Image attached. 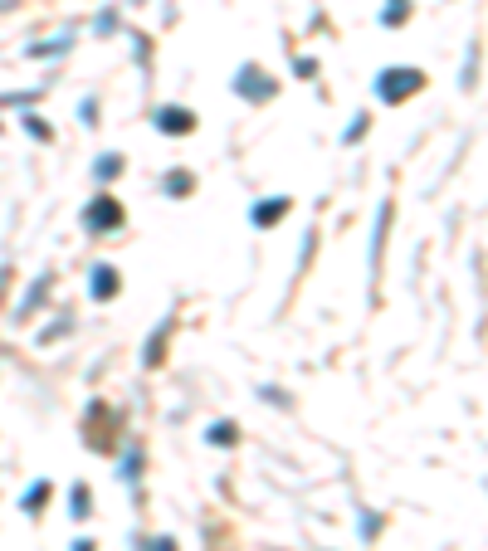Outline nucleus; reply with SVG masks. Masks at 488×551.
<instances>
[{"instance_id": "1", "label": "nucleus", "mask_w": 488, "mask_h": 551, "mask_svg": "<svg viewBox=\"0 0 488 551\" xmlns=\"http://www.w3.org/2000/svg\"><path fill=\"white\" fill-rule=\"evenodd\" d=\"M420 88H425V74L420 69H386L381 78H376V93H381L386 102H401V98H410Z\"/></svg>"}, {"instance_id": "2", "label": "nucleus", "mask_w": 488, "mask_h": 551, "mask_svg": "<svg viewBox=\"0 0 488 551\" xmlns=\"http://www.w3.org/2000/svg\"><path fill=\"white\" fill-rule=\"evenodd\" d=\"M235 93H244L249 102H264L268 93H274V83H268L254 64H244V69H240V78H235Z\"/></svg>"}, {"instance_id": "3", "label": "nucleus", "mask_w": 488, "mask_h": 551, "mask_svg": "<svg viewBox=\"0 0 488 551\" xmlns=\"http://www.w3.org/2000/svg\"><path fill=\"white\" fill-rule=\"evenodd\" d=\"M161 132H171V137H186V132H195V118L186 113V107H156V118H151Z\"/></svg>"}, {"instance_id": "4", "label": "nucleus", "mask_w": 488, "mask_h": 551, "mask_svg": "<svg viewBox=\"0 0 488 551\" xmlns=\"http://www.w3.org/2000/svg\"><path fill=\"white\" fill-rule=\"evenodd\" d=\"M83 219H88V230L98 235V230H113V225H123V210L103 195V200H93V205H88V215H83Z\"/></svg>"}, {"instance_id": "5", "label": "nucleus", "mask_w": 488, "mask_h": 551, "mask_svg": "<svg viewBox=\"0 0 488 551\" xmlns=\"http://www.w3.org/2000/svg\"><path fill=\"white\" fill-rule=\"evenodd\" d=\"M113 293H118V268L98 263V268H93V298L103 303V298H113Z\"/></svg>"}, {"instance_id": "6", "label": "nucleus", "mask_w": 488, "mask_h": 551, "mask_svg": "<svg viewBox=\"0 0 488 551\" xmlns=\"http://www.w3.org/2000/svg\"><path fill=\"white\" fill-rule=\"evenodd\" d=\"M284 210H288V200H264V205H254V225H274V219H284Z\"/></svg>"}, {"instance_id": "7", "label": "nucleus", "mask_w": 488, "mask_h": 551, "mask_svg": "<svg viewBox=\"0 0 488 551\" xmlns=\"http://www.w3.org/2000/svg\"><path fill=\"white\" fill-rule=\"evenodd\" d=\"M118 171H123V156H103L98 161V181H113Z\"/></svg>"}, {"instance_id": "8", "label": "nucleus", "mask_w": 488, "mask_h": 551, "mask_svg": "<svg viewBox=\"0 0 488 551\" xmlns=\"http://www.w3.org/2000/svg\"><path fill=\"white\" fill-rule=\"evenodd\" d=\"M405 15H410V6H405V0H391V6L381 10V20H386V25H401Z\"/></svg>"}, {"instance_id": "9", "label": "nucleus", "mask_w": 488, "mask_h": 551, "mask_svg": "<svg viewBox=\"0 0 488 551\" xmlns=\"http://www.w3.org/2000/svg\"><path fill=\"white\" fill-rule=\"evenodd\" d=\"M44 498H49V483L30 488V498H25V512H39V508H44Z\"/></svg>"}, {"instance_id": "10", "label": "nucleus", "mask_w": 488, "mask_h": 551, "mask_svg": "<svg viewBox=\"0 0 488 551\" xmlns=\"http://www.w3.org/2000/svg\"><path fill=\"white\" fill-rule=\"evenodd\" d=\"M167 191H171V195L191 191V176H186V171H171V176H167Z\"/></svg>"}, {"instance_id": "11", "label": "nucleus", "mask_w": 488, "mask_h": 551, "mask_svg": "<svg viewBox=\"0 0 488 551\" xmlns=\"http://www.w3.org/2000/svg\"><path fill=\"white\" fill-rule=\"evenodd\" d=\"M210 439H215V444H235V424H215Z\"/></svg>"}, {"instance_id": "12", "label": "nucleus", "mask_w": 488, "mask_h": 551, "mask_svg": "<svg viewBox=\"0 0 488 551\" xmlns=\"http://www.w3.org/2000/svg\"><path fill=\"white\" fill-rule=\"evenodd\" d=\"M88 512V488H74V517Z\"/></svg>"}]
</instances>
